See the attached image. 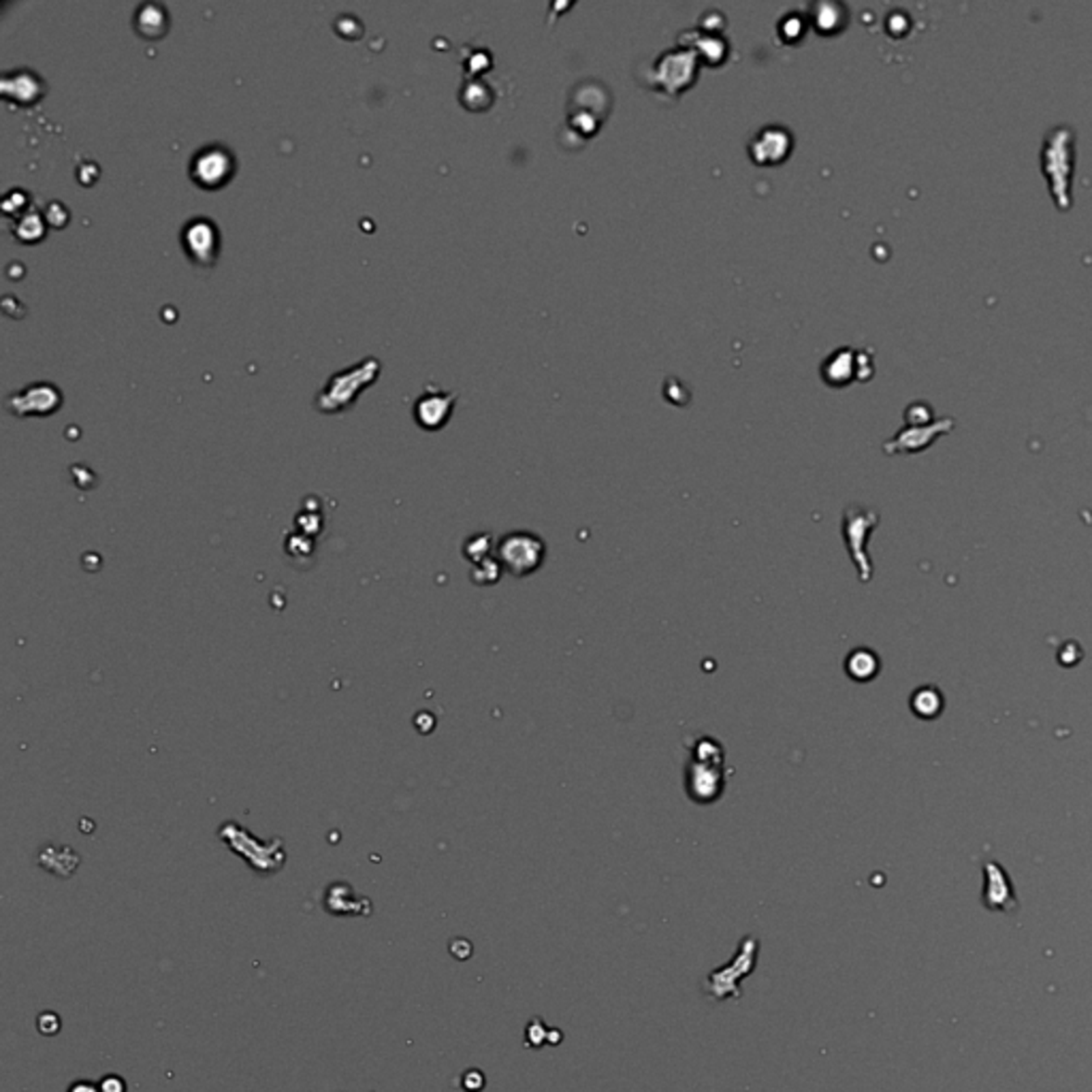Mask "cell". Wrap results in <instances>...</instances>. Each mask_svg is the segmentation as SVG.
<instances>
[{
    "label": "cell",
    "instance_id": "obj_16",
    "mask_svg": "<svg viewBox=\"0 0 1092 1092\" xmlns=\"http://www.w3.org/2000/svg\"><path fill=\"white\" fill-rule=\"evenodd\" d=\"M491 551H493L491 534L470 536L463 544V555H465V559H470L472 564L485 562V559L491 557Z\"/></svg>",
    "mask_w": 1092,
    "mask_h": 1092
},
{
    "label": "cell",
    "instance_id": "obj_7",
    "mask_svg": "<svg viewBox=\"0 0 1092 1092\" xmlns=\"http://www.w3.org/2000/svg\"><path fill=\"white\" fill-rule=\"evenodd\" d=\"M5 406L16 416H47L62 406V393L52 382H34L6 397Z\"/></svg>",
    "mask_w": 1092,
    "mask_h": 1092
},
{
    "label": "cell",
    "instance_id": "obj_10",
    "mask_svg": "<svg viewBox=\"0 0 1092 1092\" xmlns=\"http://www.w3.org/2000/svg\"><path fill=\"white\" fill-rule=\"evenodd\" d=\"M721 762H706V760H693L690 766V777H687V790L690 796L698 803H713L719 798L723 779L719 772Z\"/></svg>",
    "mask_w": 1092,
    "mask_h": 1092
},
{
    "label": "cell",
    "instance_id": "obj_15",
    "mask_svg": "<svg viewBox=\"0 0 1092 1092\" xmlns=\"http://www.w3.org/2000/svg\"><path fill=\"white\" fill-rule=\"evenodd\" d=\"M911 708H913V713H916L918 717H921V719L937 717L943 708V698H941L939 690H934V687H921V690L913 693Z\"/></svg>",
    "mask_w": 1092,
    "mask_h": 1092
},
{
    "label": "cell",
    "instance_id": "obj_1",
    "mask_svg": "<svg viewBox=\"0 0 1092 1092\" xmlns=\"http://www.w3.org/2000/svg\"><path fill=\"white\" fill-rule=\"evenodd\" d=\"M1041 167L1049 184V193L1056 208H1071V175H1073V133L1067 126H1059L1046 134L1041 150Z\"/></svg>",
    "mask_w": 1092,
    "mask_h": 1092
},
{
    "label": "cell",
    "instance_id": "obj_8",
    "mask_svg": "<svg viewBox=\"0 0 1092 1092\" xmlns=\"http://www.w3.org/2000/svg\"><path fill=\"white\" fill-rule=\"evenodd\" d=\"M0 95L18 105H34L45 95V82L28 67L13 69L0 77Z\"/></svg>",
    "mask_w": 1092,
    "mask_h": 1092
},
{
    "label": "cell",
    "instance_id": "obj_18",
    "mask_svg": "<svg viewBox=\"0 0 1092 1092\" xmlns=\"http://www.w3.org/2000/svg\"><path fill=\"white\" fill-rule=\"evenodd\" d=\"M60 1024L62 1022H60L58 1013H54V1011H44L37 1018V1031L41 1035H45V1037H52V1035L58 1033L60 1031Z\"/></svg>",
    "mask_w": 1092,
    "mask_h": 1092
},
{
    "label": "cell",
    "instance_id": "obj_20",
    "mask_svg": "<svg viewBox=\"0 0 1092 1092\" xmlns=\"http://www.w3.org/2000/svg\"><path fill=\"white\" fill-rule=\"evenodd\" d=\"M98 1086H101V1092H126V1082L124 1077H120L116 1073H109L105 1075L101 1082H98Z\"/></svg>",
    "mask_w": 1092,
    "mask_h": 1092
},
{
    "label": "cell",
    "instance_id": "obj_17",
    "mask_svg": "<svg viewBox=\"0 0 1092 1092\" xmlns=\"http://www.w3.org/2000/svg\"><path fill=\"white\" fill-rule=\"evenodd\" d=\"M500 577H502V565L495 557H489V559H485V562L474 564L472 580L476 585H493V583H498Z\"/></svg>",
    "mask_w": 1092,
    "mask_h": 1092
},
{
    "label": "cell",
    "instance_id": "obj_5",
    "mask_svg": "<svg viewBox=\"0 0 1092 1092\" xmlns=\"http://www.w3.org/2000/svg\"><path fill=\"white\" fill-rule=\"evenodd\" d=\"M877 523L879 516L873 510L860 506H849L845 510V516H843V538H845L847 549L852 552L862 583H869L870 577H873V565H870V559L867 555V540L870 531L877 527Z\"/></svg>",
    "mask_w": 1092,
    "mask_h": 1092
},
{
    "label": "cell",
    "instance_id": "obj_2",
    "mask_svg": "<svg viewBox=\"0 0 1092 1092\" xmlns=\"http://www.w3.org/2000/svg\"><path fill=\"white\" fill-rule=\"evenodd\" d=\"M380 374V361L374 357H367L361 363L349 367V370L333 374L327 385H324L316 395L314 406L321 413H344L349 410L365 387L378 380Z\"/></svg>",
    "mask_w": 1092,
    "mask_h": 1092
},
{
    "label": "cell",
    "instance_id": "obj_14",
    "mask_svg": "<svg viewBox=\"0 0 1092 1092\" xmlns=\"http://www.w3.org/2000/svg\"><path fill=\"white\" fill-rule=\"evenodd\" d=\"M845 668L849 672V677L856 680H870L879 670V659L873 651L857 649L854 654H849Z\"/></svg>",
    "mask_w": 1092,
    "mask_h": 1092
},
{
    "label": "cell",
    "instance_id": "obj_3",
    "mask_svg": "<svg viewBox=\"0 0 1092 1092\" xmlns=\"http://www.w3.org/2000/svg\"><path fill=\"white\" fill-rule=\"evenodd\" d=\"M546 555V546L540 536L529 534V531H513L506 534L495 546V559H498L502 570L513 574V577H529L540 568Z\"/></svg>",
    "mask_w": 1092,
    "mask_h": 1092
},
{
    "label": "cell",
    "instance_id": "obj_4",
    "mask_svg": "<svg viewBox=\"0 0 1092 1092\" xmlns=\"http://www.w3.org/2000/svg\"><path fill=\"white\" fill-rule=\"evenodd\" d=\"M237 171V156L222 144H208L193 154L188 175L198 188L218 190L229 184Z\"/></svg>",
    "mask_w": 1092,
    "mask_h": 1092
},
{
    "label": "cell",
    "instance_id": "obj_6",
    "mask_svg": "<svg viewBox=\"0 0 1092 1092\" xmlns=\"http://www.w3.org/2000/svg\"><path fill=\"white\" fill-rule=\"evenodd\" d=\"M182 244L188 259L198 267H214L222 248V237L216 222L211 218L197 216L190 218L182 229Z\"/></svg>",
    "mask_w": 1092,
    "mask_h": 1092
},
{
    "label": "cell",
    "instance_id": "obj_9",
    "mask_svg": "<svg viewBox=\"0 0 1092 1092\" xmlns=\"http://www.w3.org/2000/svg\"><path fill=\"white\" fill-rule=\"evenodd\" d=\"M455 395L449 391H425L414 403V418L423 429L436 431L451 418Z\"/></svg>",
    "mask_w": 1092,
    "mask_h": 1092
},
{
    "label": "cell",
    "instance_id": "obj_13",
    "mask_svg": "<svg viewBox=\"0 0 1092 1092\" xmlns=\"http://www.w3.org/2000/svg\"><path fill=\"white\" fill-rule=\"evenodd\" d=\"M13 233H16V237L19 241H24V244L39 241L45 235V218L41 216V211L37 210H28L26 214L16 218V222H13Z\"/></svg>",
    "mask_w": 1092,
    "mask_h": 1092
},
{
    "label": "cell",
    "instance_id": "obj_19",
    "mask_svg": "<svg viewBox=\"0 0 1092 1092\" xmlns=\"http://www.w3.org/2000/svg\"><path fill=\"white\" fill-rule=\"evenodd\" d=\"M67 220H69V211L65 210V205L58 203V201L49 203V208H47V222L49 224L65 226Z\"/></svg>",
    "mask_w": 1092,
    "mask_h": 1092
},
{
    "label": "cell",
    "instance_id": "obj_21",
    "mask_svg": "<svg viewBox=\"0 0 1092 1092\" xmlns=\"http://www.w3.org/2000/svg\"><path fill=\"white\" fill-rule=\"evenodd\" d=\"M67 1092H101V1086H98V1084H95V1082L80 1080V1082L70 1084Z\"/></svg>",
    "mask_w": 1092,
    "mask_h": 1092
},
{
    "label": "cell",
    "instance_id": "obj_11",
    "mask_svg": "<svg viewBox=\"0 0 1092 1092\" xmlns=\"http://www.w3.org/2000/svg\"><path fill=\"white\" fill-rule=\"evenodd\" d=\"M985 875V890H984V903L988 909L995 911H1011L1018 907L1016 895H1013L1009 877L997 862H988L984 867Z\"/></svg>",
    "mask_w": 1092,
    "mask_h": 1092
},
{
    "label": "cell",
    "instance_id": "obj_12",
    "mask_svg": "<svg viewBox=\"0 0 1092 1092\" xmlns=\"http://www.w3.org/2000/svg\"><path fill=\"white\" fill-rule=\"evenodd\" d=\"M133 24H134V31H137L141 37L160 39L162 34L169 31L171 18H169V11H167L165 5L144 3L134 9Z\"/></svg>",
    "mask_w": 1092,
    "mask_h": 1092
}]
</instances>
